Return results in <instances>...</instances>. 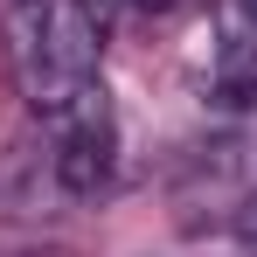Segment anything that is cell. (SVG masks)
Listing matches in <instances>:
<instances>
[{
    "label": "cell",
    "instance_id": "obj_1",
    "mask_svg": "<svg viewBox=\"0 0 257 257\" xmlns=\"http://www.w3.org/2000/svg\"><path fill=\"white\" fill-rule=\"evenodd\" d=\"M0 35H7V70L42 125L56 111L84 104L90 90H104V70H97L104 28L77 0H14Z\"/></svg>",
    "mask_w": 257,
    "mask_h": 257
},
{
    "label": "cell",
    "instance_id": "obj_2",
    "mask_svg": "<svg viewBox=\"0 0 257 257\" xmlns=\"http://www.w3.org/2000/svg\"><path fill=\"white\" fill-rule=\"evenodd\" d=\"M49 167L70 195H97L118 167V118H111V90H90L84 104L49 118Z\"/></svg>",
    "mask_w": 257,
    "mask_h": 257
},
{
    "label": "cell",
    "instance_id": "obj_3",
    "mask_svg": "<svg viewBox=\"0 0 257 257\" xmlns=\"http://www.w3.org/2000/svg\"><path fill=\"white\" fill-rule=\"evenodd\" d=\"M215 104H257V0H222L215 14Z\"/></svg>",
    "mask_w": 257,
    "mask_h": 257
},
{
    "label": "cell",
    "instance_id": "obj_4",
    "mask_svg": "<svg viewBox=\"0 0 257 257\" xmlns=\"http://www.w3.org/2000/svg\"><path fill=\"white\" fill-rule=\"evenodd\" d=\"M195 7H209V0H118V14H132V21H153V28H167V21L195 14Z\"/></svg>",
    "mask_w": 257,
    "mask_h": 257
},
{
    "label": "cell",
    "instance_id": "obj_5",
    "mask_svg": "<svg viewBox=\"0 0 257 257\" xmlns=\"http://www.w3.org/2000/svg\"><path fill=\"white\" fill-rule=\"evenodd\" d=\"M236 236H243V250L257 257V188L243 195V215H236Z\"/></svg>",
    "mask_w": 257,
    "mask_h": 257
}]
</instances>
